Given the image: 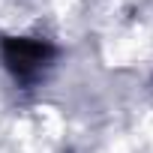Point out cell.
<instances>
[{"label": "cell", "instance_id": "6da1fadb", "mask_svg": "<svg viewBox=\"0 0 153 153\" xmlns=\"http://www.w3.org/2000/svg\"><path fill=\"white\" fill-rule=\"evenodd\" d=\"M15 48H18V54L12 57V66H15V72L21 75V78H24L30 69H33V72H39V63H45V57H48V54H45V48H42V45H36V42H24V39H21Z\"/></svg>", "mask_w": 153, "mask_h": 153}]
</instances>
